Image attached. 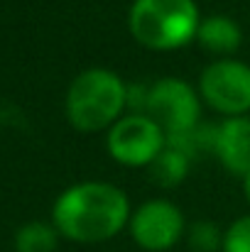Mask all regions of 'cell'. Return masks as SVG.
Segmentation results:
<instances>
[{
	"mask_svg": "<svg viewBox=\"0 0 250 252\" xmlns=\"http://www.w3.org/2000/svg\"><path fill=\"white\" fill-rule=\"evenodd\" d=\"M201 17L196 0H133L125 22L143 49L179 52L196 39Z\"/></svg>",
	"mask_w": 250,
	"mask_h": 252,
	"instance_id": "3957f363",
	"label": "cell"
},
{
	"mask_svg": "<svg viewBox=\"0 0 250 252\" xmlns=\"http://www.w3.org/2000/svg\"><path fill=\"white\" fill-rule=\"evenodd\" d=\"M191 252H221L223 248V230L214 220H194L184 235Z\"/></svg>",
	"mask_w": 250,
	"mask_h": 252,
	"instance_id": "7c38bea8",
	"label": "cell"
},
{
	"mask_svg": "<svg viewBox=\"0 0 250 252\" xmlns=\"http://www.w3.org/2000/svg\"><path fill=\"white\" fill-rule=\"evenodd\" d=\"M59 240L62 235L54 223L30 220L15 233V252H57Z\"/></svg>",
	"mask_w": 250,
	"mask_h": 252,
	"instance_id": "8fae6325",
	"label": "cell"
},
{
	"mask_svg": "<svg viewBox=\"0 0 250 252\" xmlns=\"http://www.w3.org/2000/svg\"><path fill=\"white\" fill-rule=\"evenodd\" d=\"M186 216L169 198H147L133 208L128 233L145 252H169L186 235Z\"/></svg>",
	"mask_w": 250,
	"mask_h": 252,
	"instance_id": "52a82bcc",
	"label": "cell"
},
{
	"mask_svg": "<svg viewBox=\"0 0 250 252\" xmlns=\"http://www.w3.org/2000/svg\"><path fill=\"white\" fill-rule=\"evenodd\" d=\"M133 216L130 196L110 181H79L64 189L52 206L59 235L76 245H101L128 230Z\"/></svg>",
	"mask_w": 250,
	"mask_h": 252,
	"instance_id": "6da1fadb",
	"label": "cell"
},
{
	"mask_svg": "<svg viewBox=\"0 0 250 252\" xmlns=\"http://www.w3.org/2000/svg\"><path fill=\"white\" fill-rule=\"evenodd\" d=\"M64 113L79 132H108L128 113V81L113 69H83L67 88Z\"/></svg>",
	"mask_w": 250,
	"mask_h": 252,
	"instance_id": "7a4b0ae2",
	"label": "cell"
},
{
	"mask_svg": "<svg viewBox=\"0 0 250 252\" xmlns=\"http://www.w3.org/2000/svg\"><path fill=\"white\" fill-rule=\"evenodd\" d=\"M206 54H211L214 59H226L233 57L241 44H243V27L236 17L216 12V15H204L196 30V39H194Z\"/></svg>",
	"mask_w": 250,
	"mask_h": 252,
	"instance_id": "9c48e42d",
	"label": "cell"
},
{
	"mask_svg": "<svg viewBox=\"0 0 250 252\" xmlns=\"http://www.w3.org/2000/svg\"><path fill=\"white\" fill-rule=\"evenodd\" d=\"M191 164H194V157L186 155L184 150L174 147L167 142L165 150L155 157V162L145 169L147 171V179L160 186V189H177L186 181L189 171H191Z\"/></svg>",
	"mask_w": 250,
	"mask_h": 252,
	"instance_id": "30bf717a",
	"label": "cell"
},
{
	"mask_svg": "<svg viewBox=\"0 0 250 252\" xmlns=\"http://www.w3.org/2000/svg\"><path fill=\"white\" fill-rule=\"evenodd\" d=\"M201 95L181 76H162L147 88L145 113L167 135H184L201 123Z\"/></svg>",
	"mask_w": 250,
	"mask_h": 252,
	"instance_id": "8992f818",
	"label": "cell"
},
{
	"mask_svg": "<svg viewBox=\"0 0 250 252\" xmlns=\"http://www.w3.org/2000/svg\"><path fill=\"white\" fill-rule=\"evenodd\" d=\"M241 184H243V196H246V201L250 203V171L241 179Z\"/></svg>",
	"mask_w": 250,
	"mask_h": 252,
	"instance_id": "5bb4252c",
	"label": "cell"
},
{
	"mask_svg": "<svg viewBox=\"0 0 250 252\" xmlns=\"http://www.w3.org/2000/svg\"><path fill=\"white\" fill-rule=\"evenodd\" d=\"M221 252H250V213L238 216L233 223L223 228Z\"/></svg>",
	"mask_w": 250,
	"mask_h": 252,
	"instance_id": "4fadbf2b",
	"label": "cell"
},
{
	"mask_svg": "<svg viewBox=\"0 0 250 252\" xmlns=\"http://www.w3.org/2000/svg\"><path fill=\"white\" fill-rule=\"evenodd\" d=\"M196 91L201 103L221 118L250 115V64L236 57L214 59L199 74Z\"/></svg>",
	"mask_w": 250,
	"mask_h": 252,
	"instance_id": "277c9868",
	"label": "cell"
},
{
	"mask_svg": "<svg viewBox=\"0 0 250 252\" xmlns=\"http://www.w3.org/2000/svg\"><path fill=\"white\" fill-rule=\"evenodd\" d=\"M165 145L167 132L147 113H125L106 132L108 157L125 169H147Z\"/></svg>",
	"mask_w": 250,
	"mask_h": 252,
	"instance_id": "5b68a950",
	"label": "cell"
},
{
	"mask_svg": "<svg viewBox=\"0 0 250 252\" xmlns=\"http://www.w3.org/2000/svg\"><path fill=\"white\" fill-rule=\"evenodd\" d=\"M228 174L243 179L250 171V115L221 118L214 130V152Z\"/></svg>",
	"mask_w": 250,
	"mask_h": 252,
	"instance_id": "ba28073f",
	"label": "cell"
}]
</instances>
